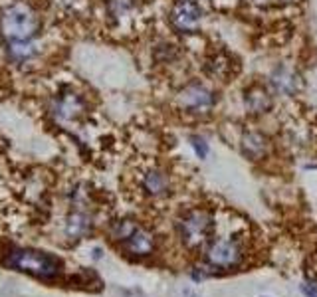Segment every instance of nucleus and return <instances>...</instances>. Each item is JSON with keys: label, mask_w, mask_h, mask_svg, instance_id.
<instances>
[{"label": "nucleus", "mask_w": 317, "mask_h": 297, "mask_svg": "<svg viewBox=\"0 0 317 297\" xmlns=\"http://www.w3.org/2000/svg\"><path fill=\"white\" fill-rule=\"evenodd\" d=\"M212 214L204 208H192L187 214L181 216L177 230L181 236V242L189 248V250H196L200 246H204L210 238L212 232Z\"/></svg>", "instance_id": "obj_3"}, {"label": "nucleus", "mask_w": 317, "mask_h": 297, "mask_svg": "<svg viewBox=\"0 0 317 297\" xmlns=\"http://www.w3.org/2000/svg\"><path fill=\"white\" fill-rule=\"evenodd\" d=\"M155 246H157L155 244V236L147 228H141V226H137V230L123 242V248H125L127 254L137 256V258L151 256L155 252Z\"/></svg>", "instance_id": "obj_9"}, {"label": "nucleus", "mask_w": 317, "mask_h": 297, "mask_svg": "<svg viewBox=\"0 0 317 297\" xmlns=\"http://www.w3.org/2000/svg\"><path fill=\"white\" fill-rule=\"evenodd\" d=\"M244 103H246V109L254 113V115H262V113H268L274 105V97H272V91L260 87V85H254L246 91L244 95Z\"/></svg>", "instance_id": "obj_11"}, {"label": "nucleus", "mask_w": 317, "mask_h": 297, "mask_svg": "<svg viewBox=\"0 0 317 297\" xmlns=\"http://www.w3.org/2000/svg\"><path fill=\"white\" fill-rule=\"evenodd\" d=\"M244 260V248L236 238H218L206 246L204 262L218 269L238 267Z\"/></svg>", "instance_id": "obj_4"}, {"label": "nucleus", "mask_w": 317, "mask_h": 297, "mask_svg": "<svg viewBox=\"0 0 317 297\" xmlns=\"http://www.w3.org/2000/svg\"><path fill=\"white\" fill-rule=\"evenodd\" d=\"M177 105L187 113L202 115L216 105V95L202 83H189L177 93Z\"/></svg>", "instance_id": "obj_5"}, {"label": "nucleus", "mask_w": 317, "mask_h": 297, "mask_svg": "<svg viewBox=\"0 0 317 297\" xmlns=\"http://www.w3.org/2000/svg\"><path fill=\"white\" fill-rule=\"evenodd\" d=\"M4 264L8 267L32 273L36 277H42V279H54L56 275H60L63 267L62 260H58L56 256L34 252V250H12L6 256Z\"/></svg>", "instance_id": "obj_2"}, {"label": "nucleus", "mask_w": 317, "mask_h": 297, "mask_svg": "<svg viewBox=\"0 0 317 297\" xmlns=\"http://www.w3.org/2000/svg\"><path fill=\"white\" fill-rule=\"evenodd\" d=\"M84 109H86L84 99H82V95H77L73 91H65L62 95H58V97L54 99V103H52V113L60 121H73V119H77L84 113Z\"/></svg>", "instance_id": "obj_8"}, {"label": "nucleus", "mask_w": 317, "mask_h": 297, "mask_svg": "<svg viewBox=\"0 0 317 297\" xmlns=\"http://www.w3.org/2000/svg\"><path fill=\"white\" fill-rule=\"evenodd\" d=\"M190 145H192V149H194V153H196L198 159H206L208 157V145H206V141L200 135L190 137Z\"/></svg>", "instance_id": "obj_16"}, {"label": "nucleus", "mask_w": 317, "mask_h": 297, "mask_svg": "<svg viewBox=\"0 0 317 297\" xmlns=\"http://www.w3.org/2000/svg\"><path fill=\"white\" fill-rule=\"evenodd\" d=\"M301 293L305 297H317V285L311 283V281H305V283L301 285Z\"/></svg>", "instance_id": "obj_17"}, {"label": "nucleus", "mask_w": 317, "mask_h": 297, "mask_svg": "<svg viewBox=\"0 0 317 297\" xmlns=\"http://www.w3.org/2000/svg\"><path fill=\"white\" fill-rule=\"evenodd\" d=\"M90 226H92V222H90V216L86 212H71L67 216V222H65V232L69 238L77 240L90 232Z\"/></svg>", "instance_id": "obj_13"}, {"label": "nucleus", "mask_w": 317, "mask_h": 297, "mask_svg": "<svg viewBox=\"0 0 317 297\" xmlns=\"http://www.w3.org/2000/svg\"><path fill=\"white\" fill-rule=\"evenodd\" d=\"M254 4H258V6H264V4H272V2H278V0H250Z\"/></svg>", "instance_id": "obj_18"}, {"label": "nucleus", "mask_w": 317, "mask_h": 297, "mask_svg": "<svg viewBox=\"0 0 317 297\" xmlns=\"http://www.w3.org/2000/svg\"><path fill=\"white\" fill-rule=\"evenodd\" d=\"M137 222H133V220H119V222H115L113 224V228H111V236H113V240H117V242H125L127 238L133 234V232L137 230Z\"/></svg>", "instance_id": "obj_14"}, {"label": "nucleus", "mask_w": 317, "mask_h": 297, "mask_svg": "<svg viewBox=\"0 0 317 297\" xmlns=\"http://www.w3.org/2000/svg\"><path fill=\"white\" fill-rule=\"evenodd\" d=\"M268 83L270 91L276 95H295L299 89V77L287 64H278L274 67Z\"/></svg>", "instance_id": "obj_7"}, {"label": "nucleus", "mask_w": 317, "mask_h": 297, "mask_svg": "<svg viewBox=\"0 0 317 297\" xmlns=\"http://www.w3.org/2000/svg\"><path fill=\"white\" fill-rule=\"evenodd\" d=\"M40 28V20L30 6L18 2L10 4L0 16V32L10 42H28Z\"/></svg>", "instance_id": "obj_1"}, {"label": "nucleus", "mask_w": 317, "mask_h": 297, "mask_svg": "<svg viewBox=\"0 0 317 297\" xmlns=\"http://www.w3.org/2000/svg\"><path fill=\"white\" fill-rule=\"evenodd\" d=\"M133 0H111V16L113 18H123L131 12Z\"/></svg>", "instance_id": "obj_15"}, {"label": "nucleus", "mask_w": 317, "mask_h": 297, "mask_svg": "<svg viewBox=\"0 0 317 297\" xmlns=\"http://www.w3.org/2000/svg\"><path fill=\"white\" fill-rule=\"evenodd\" d=\"M141 186L151 198H167L171 194V176L161 168H149L141 178Z\"/></svg>", "instance_id": "obj_10"}, {"label": "nucleus", "mask_w": 317, "mask_h": 297, "mask_svg": "<svg viewBox=\"0 0 317 297\" xmlns=\"http://www.w3.org/2000/svg\"><path fill=\"white\" fill-rule=\"evenodd\" d=\"M173 28L181 34H194L202 22V8L194 0H179L171 12Z\"/></svg>", "instance_id": "obj_6"}, {"label": "nucleus", "mask_w": 317, "mask_h": 297, "mask_svg": "<svg viewBox=\"0 0 317 297\" xmlns=\"http://www.w3.org/2000/svg\"><path fill=\"white\" fill-rule=\"evenodd\" d=\"M240 151L250 161H258L268 151V141L260 131H246L240 139Z\"/></svg>", "instance_id": "obj_12"}]
</instances>
